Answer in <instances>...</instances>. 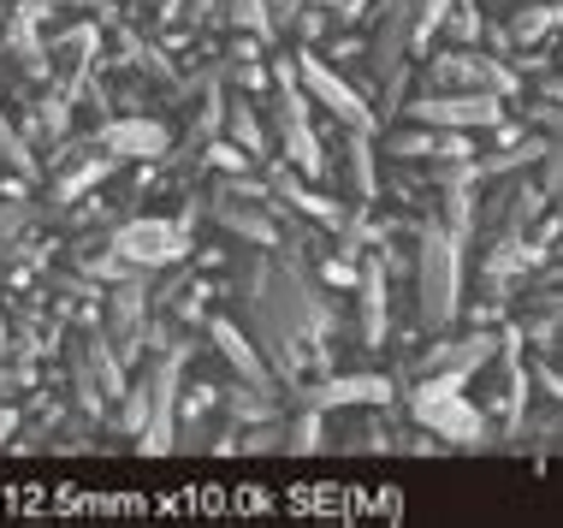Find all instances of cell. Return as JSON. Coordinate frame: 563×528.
<instances>
[{
    "label": "cell",
    "mask_w": 563,
    "mask_h": 528,
    "mask_svg": "<svg viewBox=\"0 0 563 528\" xmlns=\"http://www.w3.org/2000/svg\"><path fill=\"white\" fill-rule=\"evenodd\" d=\"M214 30H250V36L273 42V24H267V7H262V0H220Z\"/></svg>",
    "instance_id": "cb8c5ba5"
},
{
    "label": "cell",
    "mask_w": 563,
    "mask_h": 528,
    "mask_svg": "<svg viewBox=\"0 0 563 528\" xmlns=\"http://www.w3.org/2000/svg\"><path fill=\"white\" fill-rule=\"evenodd\" d=\"M481 374H486L481 410L498 433H510L528 410V356H522V333H516V327H498V344H493V356L481 362Z\"/></svg>",
    "instance_id": "5b68a950"
},
{
    "label": "cell",
    "mask_w": 563,
    "mask_h": 528,
    "mask_svg": "<svg viewBox=\"0 0 563 528\" xmlns=\"http://www.w3.org/2000/svg\"><path fill=\"white\" fill-rule=\"evenodd\" d=\"M428 220L445 226L456 244H468V238H475V220H481V185H451V190H439V202H433Z\"/></svg>",
    "instance_id": "44dd1931"
},
{
    "label": "cell",
    "mask_w": 563,
    "mask_h": 528,
    "mask_svg": "<svg viewBox=\"0 0 563 528\" xmlns=\"http://www.w3.org/2000/svg\"><path fill=\"white\" fill-rule=\"evenodd\" d=\"M468 381H456V374H421V381H409V421H421L428 433H439L451 451H486L498 446L493 421L475 398H463Z\"/></svg>",
    "instance_id": "7a4b0ae2"
},
{
    "label": "cell",
    "mask_w": 563,
    "mask_h": 528,
    "mask_svg": "<svg viewBox=\"0 0 563 528\" xmlns=\"http://www.w3.org/2000/svg\"><path fill=\"white\" fill-rule=\"evenodd\" d=\"M285 36H291L297 48H321V42L332 36V19H327L321 7H302L297 19H291V30H285Z\"/></svg>",
    "instance_id": "d4e9b609"
},
{
    "label": "cell",
    "mask_w": 563,
    "mask_h": 528,
    "mask_svg": "<svg viewBox=\"0 0 563 528\" xmlns=\"http://www.w3.org/2000/svg\"><path fill=\"white\" fill-rule=\"evenodd\" d=\"M148 279L155 274H143V279H119L108 285V297H101V333H108V344L119 351V362H131L143 356V344H148V321H155V304H148Z\"/></svg>",
    "instance_id": "30bf717a"
},
{
    "label": "cell",
    "mask_w": 563,
    "mask_h": 528,
    "mask_svg": "<svg viewBox=\"0 0 563 528\" xmlns=\"http://www.w3.org/2000/svg\"><path fill=\"white\" fill-rule=\"evenodd\" d=\"M89 138H96L101 155H113L119 167H131V161H166L178 143V131L166 125L161 113H113V119H101V125H89Z\"/></svg>",
    "instance_id": "8fae6325"
},
{
    "label": "cell",
    "mask_w": 563,
    "mask_h": 528,
    "mask_svg": "<svg viewBox=\"0 0 563 528\" xmlns=\"http://www.w3.org/2000/svg\"><path fill=\"white\" fill-rule=\"evenodd\" d=\"M19 428H24V404L19 398H0V451L19 440Z\"/></svg>",
    "instance_id": "f546056e"
},
{
    "label": "cell",
    "mask_w": 563,
    "mask_h": 528,
    "mask_svg": "<svg viewBox=\"0 0 563 528\" xmlns=\"http://www.w3.org/2000/svg\"><path fill=\"white\" fill-rule=\"evenodd\" d=\"M481 30H486L481 0H451V12H445V24H439V36H445V48H475Z\"/></svg>",
    "instance_id": "7402d4cb"
},
{
    "label": "cell",
    "mask_w": 563,
    "mask_h": 528,
    "mask_svg": "<svg viewBox=\"0 0 563 528\" xmlns=\"http://www.w3.org/2000/svg\"><path fill=\"white\" fill-rule=\"evenodd\" d=\"M66 381H71V404L89 421H108L119 392L131 381V369L119 362V351L108 344L101 327H66Z\"/></svg>",
    "instance_id": "3957f363"
},
{
    "label": "cell",
    "mask_w": 563,
    "mask_h": 528,
    "mask_svg": "<svg viewBox=\"0 0 563 528\" xmlns=\"http://www.w3.org/2000/svg\"><path fill=\"white\" fill-rule=\"evenodd\" d=\"M297 54V78H302V89H309V101L321 108L332 125H350V131H379V119H374V108H368V96H362L356 84L344 78L332 59H321L314 48H291Z\"/></svg>",
    "instance_id": "52a82bcc"
},
{
    "label": "cell",
    "mask_w": 563,
    "mask_h": 528,
    "mask_svg": "<svg viewBox=\"0 0 563 528\" xmlns=\"http://www.w3.org/2000/svg\"><path fill=\"white\" fill-rule=\"evenodd\" d=\"M42 220H54L48 202H36V196H0V244H12L19 232H30Z\"/></svg>",
    "instance_id": "603a6c76"
},
{
    "label": "cell",
    "mask_w": 563,
    "mask_h": 528,
    "mask_svg": "<svg viewBox=\"0 0 563 528\" xmlns=\"http://www.w3.org/2000/svg\"><path fill=\"white\" fill-rule=\"evenodd\" d=\"M439 155H475L468 131H439V125H398L386 131V161H439Z\"/></svg>",
    "instance_id": "2e32d148"
},
{
    "label": "cell",
    "mask_w": 563,
    "mask_h": 528,
    "mask_svg": "<svg viewBox=\"0 0 563 528\" xmlns=\"http://www.w3.org/2000/svg\"><path fill=\"white\" fill-rule=\"evenodd\" d=\"M522 125L540 131V138H552V143H563V108H558V101H528Z\"/></svg>",
    "instance_id": "484cf974"
},
{
    "label": "cell",
    "mask_w": 563,
    "mask_h": 528,
    "mask_svg": "<svg viewBox=\"0 0 563 528\" xmlns=\"http://www.w3.org/2000/svg\"><path fill=\"white\" fill-rule=\"evenodd\" d=\"M309 7H321L332 19V30H350V24L368 19V0H309Z\"/></svg>",
    "instance_id": "83f0119b"
},
{
    "label": "cell",
    "mask_w": 563,
    "mask_h": 528,
    "mask_svg": "<svg viewBox=\"0 0 563 528\" xmlns=\"http://www.w3.org/2000/svg\"><path fill=\"white\" fill-rule=\"evenodd\" d=\"M404 113L416 119V125H439V131H486L505 119V101L498 96H481V89H416V96L404 101Z\"/></svg>",
    "instance_id": "9c48e42d"
},
{
    "label": "cell",
    "mask_w": 563,
    "mask_h": 528,
    "mask_svg": "<svg viewBox=\"0 0 563 528\" xmlns=\"http://www.w3.org/2000/svg\"><path fill=\"white\" fill-rule=\"evenodd\" d=\"M486 202H481V220H475V238L481 232H510V238H522L528 226H534L545 215V202L552 196L540 190V178L534 167H522V173H505V178H486Z\"/></svg>",
    "instance_id": "ba28073f"
},
{
    "label": "cell",
    "mask_w": 563,
    "mask_h": 528,
    "mask_svg": "<svg viewBox=\"0 0 563 528\" xmlns=\"http://www.w3.org/2000/svg\"><path fill=\"white\" fill-rule=\"evenodd\" d=\"M208 344H214V356L225 362V381H243V386H262V392H285L279 386V374L267 369V356L255 351V339L238 327V315H225V309H214L208 315Z\"/></svg>",
    "instance_id": "9a60e30c"
},
{
    "label": "cell",
    "mask_w": 563,
    "mask_h": 528,
    "mask_svg": "<svg viewBox=\"0 0 563 528\" xmlns=\"http://www.w3.org/2000/svg\"><path fill=\"white\" fill-rule=\"evenodd\" d=\"M108 244L125 255L131 267H143V274H161V267H173V262H185L190 244H196V226L190 220H178V215H125L108 232Z\"/></svg>",
    "instance_id": "277c9868"
},
{
    "label": "cell",
    "mask_w": 563,
    "mask_h": 528,
    "mask_svg": "<svg viewBox=\"0 0 563 528\" xmlns=\"http://www.w3.org/2000/svg\"><path fill=\"white\" fill-rule=\"evenodd\" d=\"M398 398V374H374V369H356V374H321V381H302L285 392V404H314V410H344V404H391Z\"/></svg>",
    "instance_id": "5bb4252c"
},
{
    "label": "cell",
    "mask_w": 563,
    "mask_h": 528,
    "mask_svg": "<svg viewBox=\"0 0 563 528\" xmlns=\"http://www.w3.org/2000/svg\"><path fill=\"white\" fill-rule=\"evenodd\" d=\"M48 72H54V89L59 96H78L89 78L108 72V48H101V24L89 19H71L48 36Z\"/></svg>",
    "instance_id": "7c38bea8"
},
{
    "label": "cell",
    "mask_w": 563,
    "mask_h": 528,
    "mask_svg": "<svg viewBox=\"0 0 563 528\" xmlns=\"http://www.w3.org/2000/svg\"><path fill=\"white\" fill-rule=\"evenodd\" d=\"M409 285H416V327L421 333H451L456 315H463V244L439 220H421Z\"/></svg>",
    "instance_id": "6da1fadb"
},
{
    "label": "cell",
    "mask_w": 563,
    "mask_h": 528,
    "mask_svg": "<svg viewBox=\"0 0 563 528\" xmlns=\"http://www.w3.org/2000/svg\"><path fill=\"white\" fill-rule=\"evenodd\" d=\"M262 7H267V24H273V42H279L285 30H291V19H297V12L309 7V0H262Z\"/></svg>",
    "instance_id": "f1b7e54d"
},
{
    "label": "cell",
    "mask_w": 563,
    "mask_h": 528,
    "mask_svg": "<svg viewBox=\"0 0 563 528\" xmlns=\"http://www.w3.org/2000/svg\"><path fill=\"white\" fill-rule=\"evenodd\" d=\"M391 446H398L391 404H344V410H327V451H344V458H386Z\"/></svg>",
    "instance_id": "4fadbf2b"
},
{
    "label": "cell",
    "mask_w": 563,
    "mask_h": 528,
    "mask_svg": "<svg viewBox=\"0 0 563 528\" xmlns=\"http://www.w3.org/2000/svg\"><path fill=\"white\" fill-rule=\"evenodd\" d=\"M445 12H451V0H416V54H428V42L439 36Z\"/></svg>",
    "instance_id": "4316f807"
},
{
    "label": "cell",
    "mask_w": 563,
    "mask_h": 528,
    "mask_svg": "<svg viewBox=\"0 0 563 528\" xmlns=\"http://www.w3.org/2000/svg\"><path fill=\"white\" fill-rule=\"evenodd\" d=\"M314 451H327V410H314V404H285L279 458H314Z\"/></svg>",
    "instance_id": "d6986e66"
},
{
    "label": "cell",
    "mask_w": 563,
    "mask_h": 528,
    "mask_svg": "<svg viewBox=\"0 0 563 528\" xmlns=\"http://www.w3.org/2000/svg\"><path fill=\"white\" fill-rule=\"evenodd\" d=\"M558 24H563V0H516L505 19L516 48H545L558 36Z\"/></svg>",
    "instance_id": "ac0fdd59"
},
{
    "label": "cell",
    "mask_w": 563,
    "mask_h": 528,
    "mask_svg": "<svg viewBox=\"0 0 563 528\" xmlns=\"http://www.w3.org/2000/svg\"><path fill=\"white\" fill-rule=\"evenodd\" d=\"M386 196L409 215H433L439 190L428 185V173H421V161H386Z\"/></svg>",
    "instance_id": "ffe728a7"
},
{
    "label": "cell",
    "mask_w": 563,
    "mask_h": 528,
    "mask_svg": "<svg viewBox=\"0 0 563 528\" xmlns=\"http://www.w3.org/2000/svg\"><path fill=\"white\" fill-rule=\"evenodd\" d=\"M321 185L344 202H379V161H374V131H350L332 125V138H321Z\"/></svg>",
    "instance_id": "8992f818"
},
{
    "label": "cell",
    "mask_w": 563,
    "mask_h": 528,
    "mask_svg": "<svg viewBox=\"0 0 563 528\" xmlns=\"http://www.w3.org/2000/svg\"><path fill=\"white\" fill-rule=\"evenodd\" d=\"M220 138H232L243 155L262 167V161L273 155V138H267V119H262V101H250V96H238V89H225V125H220Z\"/></svg>",
    "instance_id": "e0dca14e"
}]
</instances>
